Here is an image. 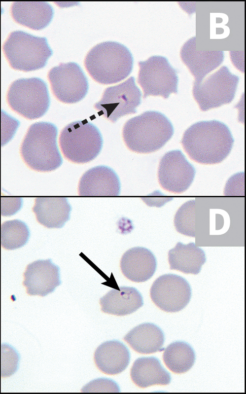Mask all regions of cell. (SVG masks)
<instances>
[{
    "mask_svg": "<svg viewBox=\"0 0 246 394\" xmlns=\"http://www.w3.org/2000/svg\"><path fill=\"white\" fill-rule=\"evenodd\" d=\"M150 294L152 301L160 309L167 312H176L182 310L189 302L191 288L184 278L167 274L155 280Z\"/></svg>",
    "mask_w": 246,
    "mask_h": 394,
    "instance_id": "cell-12",
    "label": "cell"
},
{
    "mask_svg": "<svg viewBox=\"0 0 246 394\" xmlns=\"http://www.w3.org/2000/svg\"><path fill=\"white\" fill-rule=\"evenodd\" d=\"M195 173L194 166L180 150H171L165 153L160 160L158 181L164 189L181 193L189 187Z\"/></svg>",
    "mask_w": 246,
    "mask_h": 394,
    "instance_id": "cell-13",
    "label": "cell"
},
{
    "mask_svg": "<svg viewBox=\"0 0 246 394\" xmlns=\"http://www.w3.org/2000/svg\"><path fill=\"white\" fill-rule=\"evenodd\" d=\"M141 98V93L135 78L131 76L119 84L106 88L101 100L94 107L100 115L115 123L122 116L136 113Z\"/></svg>",
    "mask_w": 246,
    "mask_h": 394,
    "instance_id": "cell-10",
    "label": "cell"
},
{
    "mask_svg": "<svg viewBox=\"0 0 246 394\" xmlns=\"http://www.w3.org/2000/svg\"><path fill=\"white\" fill-rule=\"evenodd\" d=\"M164 362L173 372L184 373L190 369L195 361V354L192 347L183 341H176L164 350Z\"/></svg>",
    "mask_w": 246,
    "mask_h": 394,
    "instance_id": "cell-25",
    "label": "cell"
},
{
    "mask_svg": "<svg viewBox=\"0 0 246 394\" xmlns=\"http://www.w3.org/2000/svg\"><path fill=\"white\" fill-rule=\"evenodd\" d=\"M23 285L30 295L45 296L61 284L60 269L50 259L37 260L28 264Z\"/></svg>",
    "mask_w": 246,
    "mask_h": 394,
    "instance_id": "cell-14",
    "label": "cell"
},
{
    "mask_svg": "<svg viewBox=\"0 0 246 394\" xmlns=\"http://www.w3.org/2000/svg\"><path fill=\"white\" fill-rule=\"evenodd\" d=\"M71 210L68 199L63 197H37L33 208L37 221L49 228L63 227L70 218Z\"/></svg>",
    "mask_w": 246,
    "mask_h": 394,
    "instance_id": "cell-19",
    "label": "cell"
},
{
    "mask_svg": "<svg viewBox=\"0 0 246 394\" xmlns=\"http://www.w3.org/2000/svg\"><path fill=\"white\" fill-rule=\"evenodd\" d=\"M0 145H1V144H0Z\"/></svg>",
    "mask_w": 246,
    "mask_h": 394,
    "instance_id": "cell-30",
    "label": "cell"
},
{
    "mask_svg": "<svg viewBox=\"0 0 246 394\" xmlns=\"http://www.w3.org/2000/svg\"><path fill=\"white\" fill-rule=\"evenodd\" d=\"M30 235L28 227L24 222L19 219L4 221L1 225V246L6 250L18 249L27 243Z\"/></svg>",
    "mask_w": 246,
    "mask_h": 394,
    "instance_id": "cell-26",
    "label": "cell"
},
{
    "mask_svg": "<svg viewBox=\"0 0 246 394\" xmlns=\"http://www.w3.org/2000/svg\"><path fill=\"white\" fill-rule=\"evenodd\" d=\"M168 260L170 269L197 275L206 262V257L204 251L194 243L184 245L179 242L169 251Z\"/></svg>",
    "mask_w": 246,
    "mask_h": 394,
    "instance_id": "cell-23",
    "label": "cell"
},
{
    "mask_svg": "<svg viewBox=\"0 0 246 394\" xmlns=\"http://www.w3.org/2000/svg\"><path fill=\"white\" fill-rule=\"evenodd\" d=\"M234 140L229 128L216 120L199 121L184 133L183 148L191 159L203 164H214L229 154Z\"/></svg>",
    "mask_w": 246,
    "mask_h": 394,
    "instance_id": "cell-1",
    "label": "cell"
},
{
    "mask_svg": "<svg viewBox=\"0 0 246 394\" xmlns=\"http://www.w3.org/2000/svg\"><path fill=\"white\" fill-rule=\"evenodd\" d=\"M19 125L18 120L1 108L0 97V142L1 146L13 138Z\"/></svg>",
    "mask_w": 246,
    "mask_h": 394,
    "instance_id": "cell-28",
    "label": "cell"
},
{
    "mask_svg": "<svg viewBox=\"0 0 246 394\" xmlns=\"http://www.w3.org/2000/svg\"><path fill=\"white\" fill-rule=\"evenodd\" d=\"M130 354L128 348L117 340L101 344L94 354L98 368L105 374L115 375L123 371L129 365Z\"/></svg>",
    "mask_w": 246,
    "mask_h": 394,
    "instance_id": "cell-20",
    "label": "cell"
},
{
    "mask_svg": "<svg viewBox=\"0 0 246 394\" xmlns=\"http://www.w3.org/2000/svg\"><path fill=\"white\" fill-rule=\"evenodd\" d=\"M134 59L129 49L121 43L108 41L98 43L88 52L84 66L91 77L103 84L121 81L132 72Z\"/></svg>",
    "mask_w": 246,
    "mask_h": 394,
    "instance_id": "cell-3",
    "label": "cell"
},
{
    "mask_svg": "<svg viewBox=\"0 0 246 394\" xmlns=\"http://www.w3.org/2000/svg\"><path fill=\"white\" fill-rule=\"evenodd\" d=\"M239 77L223 66L198 83L193 82V96L203 111L231 103L239 82Z\"/></svg>",
    "mask_w": 246,
    "mask_h": 394,
    "instance_id": "cell-8",
    "label": "cell"
},
{
    "mask_svg": "<svg viewBox=\"0 0 246 394\" xmlns=\"http://www.w3.org/2000/svg\"><path fill=\"white\" fill-rule=\"evenodd\" d=\"M78 192L81 196H116L120 193V182L117 175L111 168L96 166L82 176Z\"/></svg>",
    "mask_w": 246,
    "mask_h": 394,
    "instance_id": "cell-15",
    "label": "cell"
},
{
    "mask_svg": "<svg viewBox=\"0 0 246 394\" xmlns=\"http://www.w3.org/2000/svg\"><path fill=\"white\" fill-rule=\"evenodd\" d=\"M131 377L137 386L142 388L155 385H167L171 381L170 374L154 357L137 359L131 369Z\"/></svg>",
    "mask_w": 246,
    "mask_h": 394,
    "instance_id": "cell-22",
    "label": "cell"
},
{
    "mask_svg": "<svg viewBox=\"0 0 246 394\" xmlns=\"http://www.w3.org/2000/svg\"><path fill=\"white\" fill-rule=\"evenodd\" d=\"M58 129L50 122H38L29 128L22 143L21 157L31 169L41 172L61 166L62 157L57 144Z\"/></svg>",
    "mask_w": 246,
    "mask_h": 394,
    "instance_id": "cell-4",
    "label": "cell"
},
{
    "mask_svg": "<svg viewBox=\"0 0 246 394\" xmlns=\"http://www.w3.org/2000/svg\"><path fill=\"white\" fill-rule=\"evenodd\" d=\"M174 128L169 119L157 111H146L129 119L122 136L127 147L140 153H149L162 148L172 137Z\"/></svg>",
    "mask_w": 246,
    "mask_h": 394,
    "instance_id": "cell-2",
    "label": "cell"
},
{
    "mask_svg": "<svg viewBox=\"0 0 246 394\" xmlns=\"http://www.w3.org/2000/svg\"><path fill=\"white\" fill-rule=\"evenodd\" d=\"M100 303L103 312L116 316L133 313L143 304L140 292L136 288L129 287L110 290L101 298Z\"/></svg>",
    "mask_w": 246,
    "mask_h": 394,
    "instance_id": "cell-21",
    "label": "cell"
},
{
    "mask_svg": "<svg viewBox=\"0 0 246 394\" xmlns=\"http://www.w3.org/2000/svg\"><path fill=\"white\" fill-rule=\"evenodd\" d=\"M59 141L64 157L78 164L94 160L101 152L103 142L98 128L86 120L67 125L61 131Z\"/></svg>",
    "mask_w": 246,
    "mask_h": 394,
    "instance_id": "cell-6",
    "label": "cell"
},
{
    "mask_svg": "<svg viewBox=\"0 0 246 394\" xmlns=\"http://www.w3.org/2000/svg\"><path fill=\"white\" fill-rule=\"evenodd\" d=\"M138 83L143 92V99L149 96H160L164 99L178 93L177 71L163 56L153 55L138 63Z\"/></svg>",
    "mask_w": 246,
    "mask_h": 394,
    "instance_id": "cell-9",
    "label": "cell"
},
{
    "mask_svg": "<svg viewBox=\"0 0 246 394\" xmlns=\"http://www.w3.org/2000/svg\"><path fill=\"white\" fill-rule=\"evenodd\" d=\"M195 201L183 204L176 212L174 224L177 232L186 236L195 237Z\"/></svg>",
    "mask_w": 246,
    "mask_h": 394,
    "instance_id": "cell-27",
    "label": "cell"
},
{
    "mask_svg": "<svg viewBox=\"0 0 246 394\" xmlns=\"http://www.w3.org/2000/svg\"><path fill=\"white\" fill-rule=\"evenodd\" d=\"M2 50L12 69L25 72L43 68L53 54L46 37L19 30L10 33Z\"/></svg>",
    "mask_w": 246,
    "mask_h": 394,
    "instance_id": "cell-5",
    "label": "cell"
},
{
    "mask_svg": "<svg viewBox=\"0 0 246 394\" xmlns=\"http://www.w3.org/2000/svg\"><path fill=\"white\" fill-rule=\"evenodd\" d=\"M6 100L13 111L30 120L43 116L50 106L47 84L38 77L14 81L8 88Z\"/></svg>",
    "mask_w": 246,
    "mask_h": 394,
    "instance_id": "cell-7",
    "label": "cell"
},
{
    "mask_svg": "<svg viewBox=\"0 0 246 394\" xmlns=\"http://www.w3.org/2000/svg\"><path fill=\"white\" fill-rule=\"evenodd\" d=\"M10 12L16 23L34 30L45 28L54 15L52 6L45 1H15Z\"/></svg>",
    "mask_w": 246,
    "mask_h": 394,
    "instance_id": "cell-18",
    "label": "cell"
},
{
    "mask_svg": "<svg viewBox=\"0 0 246 394\" xmlns=\"http://www.w3.org/2000/svg\"><path fill=\"white\" fill-rule=\"evenodd\" d=\"M156 267L155 255L143 247H137L128 250L120 260L123 274L129 280L137 283L144 282L150 279Z\"/></svg>",
    "mask_w": 246,
    "mask_h": 394,
    "instance_id": "cell-17",
    "label": "cell"
},
{
    "mask_svg": "<svg viewBox=\"0 0 246 394\" xmlns=\"http://www.w3.org/2000/svg\"><path fill=\"white\" fill-rule=\"evenodd\" d=\"M1 355V376H10L16 370L19 358L18 354L12 349L10 355H7L2 350Z\"/></svg>",
    "mask_w": 246,
    "mask_h": 394,
    "instance_id": "cell-29",
    "label": "cell"
},
{
    "mask_svg": "<svg viewBox=\"0 0 246 394\" xmlns=\"http://www.w3.org/2000/svg\"><path fill=\"white\" fill-rule=\"evenodd\" d=\"M181 61L194 76L195 83L202 81L207 75L218 67L224 59L223 51H198L196 37L188 39L180 51Z\"/></svg>",
    "mask_w": 246,
    "mask_h": 394,
    "instance_id": "cell-16",
    "label": "cell"
},
{
    "mask_svg": "<svg viewBox=\"0 0 246 394\" xmlns=\"http://www.w3.org/2000/svg\"><path fill=\"white\" fill-rule=\"evenodd\" d=\"M124 339L137 352L150 354L162 350L165 337L163 331L157 325L144 323L131 329Z\"/></svg>",
    "mask_w": 246,
    "mask_h": 394,
    "instance_id": "cell-24",
    "label": "cell"
},
{
    "mask_svg": "<svg viewBox=\"0 0 246 394\" xmlns=\"http://www.w3.org/2000/svg\"><path fill=\"white\" fill-rule=\"evenodd\" d=\"M47 77L54 96L62 103L78 102L87 93V78L76 63H61L50 70Z\"/></svg>",
    "mask_w": 246,
    "mask_h": 394,
    "instance_id": "cell-11",
    "label": "cell"
}]
</instances>
